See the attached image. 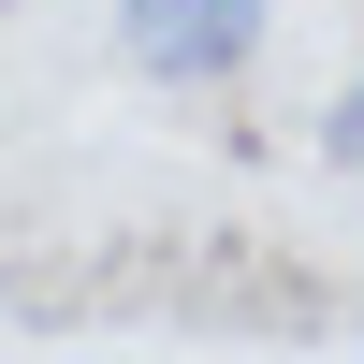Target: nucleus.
<instances>
[{"label":"nucleus","instance_id":"f257e3e1","mask_svg":"<svg viewBox=\"0 0 364 364\" xmlns=\"http://www.w3.org/2000/svg\"><path fill=\"white\" fill-rule=\"evenodd\" d=\"M117 44L146 87H233L262 58V0H117Z\"/></svg>","mask_w":364,"mask_h":364},{"label":"nucleus","instance_id":"f03ea898","mask_svg":"<svg viewBox=\"0 0 364 364\" xmlns=\"http://www.w3.org/2000/svg\"><path fill=\"white\" fill-rule=\"evenodd\" d=\"M321 161H336V175H364V73L336 87V117H321Z\"/></svg>","mask_w":364,"mask_h":364},{"label":"nucleus","instance_id":"7ed1b4c3","mask_svg":"<svg viewBox=\"0 0 364 364\" xmlns=\"http://www.w3.org/2000/svg\"><path fill=\"white\" fill-rule=\"evenodd\" d=\"M0 15H15V0H0Z\"/></svg>","mask_w":364,"mask_h":364}]
</instances>
